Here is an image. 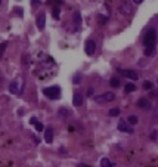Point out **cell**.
Listing matches in <instances>:
<instances>
[{"label": "cell", "mask_w": 158, "mask_h": 167, "mask_svg": "<svg viewBox=\"0 0 158 167\" xmlns=\"http://www.w3.org/2000/svg\"><path fill=\"white\" fill-rule=\"evenodd\" d=\"M157 40V31L154 28H149L146 33H145V36L142 39V43H143V46L145 47H149V46H154V43Z\"/></svg>", "instance_id": "obj_1"}, {"label": "cell", "mask_w": 158, "mask_h": 167, "mask_svg": "<svg viewBox=\"0 0 158 167\" xmlns=\"http://www.w3.org/2000/svg\"><path fill=\"white\" fill-rule=\"evenodd\" d=\"M43 93L45 96H47L49 99H58L59 95H61V87L59 86H49L43 89Z\"/></svg>", "instance_id": "obj_2"}, {"label": "cell", "mask_w": 158, "mask_h": 167, "mask_svg": "<svg viewBox=\"0 0 158 167\" xmlns=\"http://www.w3.org/2000/svg\"><path fill=\"white\" fill-rule=\"evenodd\" d=\"M114 99H115V95H114L112 92H107V93H102L99 96H96L95 98V102L98 104H105V102H112Z\"/></svg>", "instance_id": "obj_3"}, {"label": "cell", "mask_w": 158, "mask_h": 167, "mask_svg": "<svg viewBox=\"0 0 158 167\" xmlns=\"http://www.w3.org/2000/svg\"><path fill=\"white\" fill-rule=\"evenodd\" d=\"M117 73H118V74H121V75H124V77H127V78H130V80H137V78H139L137 73H136V71H133V69L118 68V69H117Z\"/></svg>", "instance_id": "obj_4"}, {"label": "cell", "mask_w": 158, "mask_h": 167, "mask_svg": "<svg viewBox=\"0 0 158 167\" xmlns=\"http://www.w3.org/2000/svg\"><path fill=\"white\" fill-rule=\"evenodd\" d=\"M84 50H86V55H89V56H93V53L96 52V43L90 39V40H87L86 41V45H84Z\"/></svg>", "instance_id": "obj_5"}, {"label": "cell", "mask_w": 158, "mask_h": 167, "mask_svg": "<svg viewBox=\"0 0 158 167\" xmlns=\"http://www.w3.org/2000/svg\"><path fill=\"white\" fill-rule=\"evenodd\" d=\"M19 84H21V78H16V80L11 81V84H9V92L13 93V95H18L21 92V86Z\"/></svg>", "instance_id": "obj_6"}, {"label": "cell", "mask_w": 158, "mask_h": 167, "mask_svg": "<svg viewBox=\"0 0 158 167\" xmlns=\"http://www.w3.org/2000/svg\"><path fill=\"white\" fill-rule=\"evenodd\" d=\"M118 130L120 132H124V133H133V129H131L130 126H129V123L126 121V120H121L120 123H118Z\"/></svg>", "instance_id": "obj_7"}, {"label": "cell", "mask_w": 158, "mask_h": 167, "mask_svg": "<svg viewBox=\"0 0 158 167\" xmlns=\"http://www.w3.org/2000/svg\"><path fill=\"white\" fill-rule=\"evenodd\" d=\"M45 25H46V13H39L37 16V27L40 31L45 30Z\"/></svg>", "instance_id": "obj_8"}, {"label": "cell", "mask_w": 158, "mask_h": 167, "mask_svg": "<svg viewBox=\"0 0 158 167\" xmlns=\"http://www.w3.org/2000/svg\"><path fill=\"white\" fill-rule=\"evenodd\" d=\"M137 107L139 108H142V110H151V102H149V99H146V98H140L139 101H137Z\"/></svg>", "instance_id": "obj_9"}, {"label": "cell", "mask_w": 158, "mask_h": 167, "mask_svg": "<svg viewBox=\"0 0 158 167\" xmlns=\"http://www.w3.org/2000/svg\"><path fill=\"white\" fill-rule=\"evenodd\" d=\"M73 104H74V107H81V105H83V96H81L80 92H75V93H74Z\"/></svg>", "instance_id": "obj_10"}, {"label": "cell", "mask_w": 158, "mask_h": 167, "mask_svg": "<svg viewBox=\"0 0 158 167\" xmlns=\"http://www.w3.org/2000/svg\"><path fill=\"white\" fill-rule=\"evenodd\" d=\"M73 21H74L75 28L78 30V28L81 27V13H80V12H74V15H73Z\"/></svg>", "instance_id": "obj_11"}, {"label": "cell", "mask_w": 158, "mask_h": 167, "mask_svg": "<svg viewBox=\"0 0 158 167\" xmlns=\"http://www.w3.org/2000/svg\"><path fill=\"white\" fill-rule=\"evenodd\" d=\"M120 12L123 13V15H129L130 12H131V6L129 5V2H124V3H121V6H120Z\"/></svg>", "instance_id": "obj_12"}, {"label": "cell", "mask_w": 158, "mask_h": 167, "mask_svg": "<svg viewBox=\"0 0 158 167\" xmlns=\"http://www.w3.org/2000/svg\"><path fill=\"white\" fill-rule=\"evenodd\" d=\"M45 140L47 144H52L53 142V130H52V127H47L46 132H45Z\"/></svg>", "instance_id": "obj_13"}, {"label": "cell", "mask_w": 158, "mask_h": 167, "mask_svg": "<svg viewBox=\"0 0 158 167\" xmlns=\"http://www.w3.org/2000/svg\"><path fill=\"white\" fill-rule=\"evenodd\" d=\"M143 53H145V56H154V55H155V46H149V47H145Z\"/></svg>", "instance_id": "obj_14"}, {"label": "cell", "mask_w": 158, "mask_h": 167, "mask_svg": "<svg viewBox=\"0 0 158 167\" xmlns=\"http://www.w3.org/2000/svg\"><path fill=\"white\" fill-rule=\"evenodd\" d=\"M109 84H111L112 87H120L121 81H120V78H118V77H112L111 80H109Z\"/></svg>", "instance_id": "obj_15"}, {"label": "cell", "mask_w": 158, "mask_h": 167, "mask_svg": "<svg viewBox=\"0 0 158 167\" xmlns=\"http://www.w3.org/2000/svg\"><path fill=\"white\" fill-rule=\"evenodd\" d=\"M101 167H115V166H114L108 158H102L101 160Z\"/></svg>", "instance_id": "obj_16"}, {"label": "cell", "mask_w": 158, "mask_h": 167, "mask_svg": "<svg viewBox=\"0 0 158 167\" xmlns=\"http://www.w3.org/2000/svg\"><path fill=\"white\" fill-rule=\"evenodd\" d=\"M124 90H126L127 93H130V92H135V90H136V86H135L133 83H127V84H126V87H124Z\"/></svg>", "instance_id": "obj_17"}, {"label": "cell", "mask_w": 158, "mask_h": 167, "mask_svg": "<svg viewBox=\"0 0 158 167\" xmlns=\"http://www.w3.org/2000/svg\"><path fill=\"white\" fill-rule=\"evenodd\" d=\"M58 114H59L61 117H68V116H69V111H68L67 108H61V110L58 111Z\"/></svg>", "instance_id": "obj_18"}, {"label": "cell", "mask_w": 158, "mask_h": 167, "mask_svg": "<svg viewBox=\"0 0 158 167\" xmlns=\"http://www.w3.org/2000/svg\"><path fill=\"white\" fill-rule=\"evenodd\" d=\"M109 116H111V117L120 116V108H111V110H109Z\"/></svg>", "instance_id": "obj_19"}, {"label": "cell", "mask_w": 158, "mask_h": 167, "mask_svg": "<svg viewBox=\"0 0 158 167\" xmlns=\"http://www.w3.org/2000/svg\"><path fill=\"white\" fill-rule=\"evenodd\" d=\"M127 121H129V124H131V126H133V124H136V123H137L139 120H137V117H136V116H130Z\"/></svg>", "instance_id": "obj_20"}, {"label": "cell", "mask_w": 158, "mask_h": 167, "mask_svg": "<svg viewBox=\"0 0 158 167\" xmlns=\"http://www.w3.org/2000/svg\"><path fill=\"white\" fill-rule=\"evenodd\" d=\"M152 87H154V84H152L151 81H143V89H145V90H151Z\"/></svg>", "instance_id": "obj_21"}, {"label": "cell", "mask_w": 158, "mask_h": 167, "mask_svg": "<svg viewBox=\"0 0 158 167\" xmlns=\"http://www.w3.org/2000/svg\"><path fill=\"white\" fill-rule=\"evenodd\" d=\"M107 21H108V16H103V15H99L98 16V22L99 24H105Z\"/></svg>", "instance_id": "obj_22"}, {"label": "cell", "mask_w": 158, "mask_h": 167, "mask_svg": "<svg viewBox=\"0 0 158 167\" xmlns=\"http://www.w3.org/2000/svg\"><path fill=\"white\" fill-rule=\"evenodd\" d=\"M59 13H61L59 7H55V9H53V18L55 19H59Z\"/></svg>", "instance_id": "obj_23"}, {"label": "cell", "mask_w": 158, "mask_h": 167, "mask_svg": "<svg viewBox=\"0 0 158 167\" xmlns=\"http://www.w3.org/2000/svg\"><path fill=\"white\" fill-rule=\"evenodd\" d=\"M73 81H74L75 84H78V83L81 81V75H80V74H75V75H74V80H73Z\"/></svg>", "instance_id": "obj_24"}, {"label": "cell", "mask_w": 158, "mask_h": 167, "mask_svg": "<svg viewBox=\"0 0 158 167\" xmlns=\"http://www.w3.org/2000/svg\"><path fill=\"white\" fill-rule=\"evenodd\" d=\"M36 130H37V132H43V130H45V126H43L41 123H39V121H37V124H36Z\"/></svg>", "instance_id": "obj_25"}, {"label": "cell", "mask_w": 158, "mask_h": 167, "mask_svg": "<svg viewBox=\"0 0 158 167\" xmlns=\"http://www.w3.org/2000/svg\"><path fill=\"white\" fill-rule=\"evenodd\" d=\"M151 139H154V140L158 139V130H152L151 132Z\"/></svg>", "instance_id": "obj_26"}, {"label": "cell", "mask_w": 158, "mask_h": 167, "mask_svg": "<svg viewBox=\"0 0 158 167\" xmlns=\"http://www.w3.org/2000/svg\"><path fill=\"white\" fill-rule=\"evenodd\" d=\"M6 46H7V43H6V41H3V43H2V46H0V49H2V50H0V53H2V55L5 53V50H6Z\"/></svg>", "instance_id": "obj_27"}, {"label": "cell", "mask_w": 158, "mask_h": 167, "mask_svg": "<svg viewBox=\"0 0 158 167\" xmlns=\"http://www.w3.org/2000/svg\"><path fill=\"white\" fill-rule=\"evenodd\" d=\"M30 123H31V124H33V126H36V124H37V118H36V117H31V120H30Z\"/></svg>", "instance_id": "obj_28"}, {"label": "cell", "mask_w": 158, "mask_h": 167, "mask_svg": "<svg viewBox=\"0 0 158 167\" xmlns=\"http://www.w3.org/2000/svg\"><path fill=\"white\" fill-rule=\"evenodd\" d=\"M31 5L33 6H39L40 5V0H31Z\"/></svg>", "instance_id": "obj_29"}, {"label": "cell", "mask_w": 158, "mask_h": 167, "mask_svg": "<svg viewBox=\"0 0 158 167\" xmlns=\"http://www.w3.org/2000/svg\"><path fill=\"white\" fill-rule=\"evenodd\" d=\"M13 11H15L16 13H21V15H22V9H21V7H15Z\"/></svg>", "instance_id": "obj_30"}, {"label": "cell", "mask_w": 158, "mask_h": 167, "mask_svg": "<svg viewBox=\"0 0 158 167\" xmlns=\"http://www.w3.org/2000/svg\"><path fill=\"white\" fill-rule=\"evenodd\" d=\"M157 22H158V16H155V18L152 19V27H154V25H155Z\"/></svg>", "instance_id": "obj_31"}, {"label": "cell", "mask_w": 158, "mask_h": 167, "mask_svg": "<svg viewBox=\"0 0 158 167\" xmlns=\"http://www.w3.org/2000/svg\"><path fill=\"white\" fill-rule=\"evenodd\" d=\"M133 2H135L136 5H139V3H142V2H143V0H133Z\"/></svg>", "instance_id": "obj_32"}, {"label": "cell", "mask_w": 158, "mask_h": 167, "mask_svg": "<svg viewBox=\"0 0 158 167\" xmlns=\"http://www.w3.org/2000/svg\"><path fill=\"white\" fill-rule=\"evenodd\" d=\"M157 116H158V102H157Z\"/></svg>", "instance_id": "obj_33"}, {"label": "cell", "mask_w": 158, "mask_h": 167, "mask_svg": "<svg viewBox=\"0 0 158 167\" xmlns=\"http://www.w3.org/2000/svg\"><path fill=\"white\" fill-rule=\"evenodd\" d=\"M78 167H81V166H78Z\"/></svg>", "instance_id": "obj_34"}]
</instances>
